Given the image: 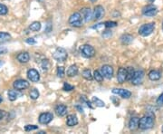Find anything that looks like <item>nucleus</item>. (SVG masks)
Here are the masks:
<instances>
[{
    "mask_svg": "<svg viewBox=\"0 0 163 134\" xmlns=\"http://www.w3.org/2000/svg\"><path fill=\"white\" fill-rule=\"evenodd\" d=\"M83 77L88 81H91L92 80V75H91V73L89 69H85L83 72Z\"/></svg>",
    "mask_w": 163,
    "mask_h": 134,
    "instance_id": "30",
    "label": "nucleus"
},
{
    "mask_svg": "<svg viewBox=\"0 0 163 134\" xmlns=\"http://www.w3.org/2000/svg\"><path fill=\"white\" fill-rule=\"evenodd\" d=\"M90 1H91V2H92V3H94V2H96V1H97V0H90Z\"/></svg>",
    "mask_w": 163,
    "mask_h": 134,
    "instance_id": "47",
    "label": "nucleus"
},
{
    "mask_svg": "<svg viewBox=\"0 0 163 134\" xmlns=\"http://www.w3.org/2000/svg\"><path fill=\"white\" fill-rule=\"evenodd\" d=\"M143 78H144V72L142 70H138V71H135L131 81L133 85H139L142 83Z\"/></svg>",
    "mask_w": 163,
    "mask_h": 134,
    "instance_id": "6",
    "label": "nucleus"
},
{
    "mask_svg": "<svg viewBox=\"0 0 163 134\" xmlns=\"http://www.w3.org/2000/svg\"><path fill=\"white\" fill-rule=\"evenodd\" d=\"M134 73H135V71H134L133 67H129V68L127 69V80L131 81L133 74H134Z\"/></svg>",
    "mask_w": 163,
    "mask_h": 134,
    "instance_id": "33",
    "label": "nucleus"
},
{
    "mask_svg": "<svg viewBox=\"0 0 163 134\" xmlns=\"http://www.w3.org/2000/svg\"><path fill=\"white\" fill-rule=\"evenodd\" d=\"M26 42L28 43V44H35L36 43V41L35 40V38H27L26 40Z\"/></svg>",
    "mask_w": 163,
    "mask_h": 134,
    "instance_id": "42",
    "label": "nucleus"
},
{
    "mask_svg": "<svg viewBox=\"0 0 163 134\" xmlns=\"http://www.w3.org/2000/svg\"><path fill=\"white\" fill-rule=\"evenodd\" d=\"M104 15V8L102 6H96L94 7V11L92 13V19L95 21L101 20Z\"/></svg>",
    "mask_w": 163,
    "mask_h": 134,
    "instance_id": "10",
    "label": "nucleus"
},
{
    "mask_svg": "<svg viewBox=\"0 0 163 134\" xmlns=\"http://www.w3.org/2000/svg\"><path fill=\"white\" fill-rule=\"evenodd\" d=\"M154 28H155V23H149L142 25L139 29V34L144 37L149 36L154 31Z\"/></svg>",
    "mask_w": 163,
    "mask_h": 134,
    "instance_id": "4",
    "label": "nucleus"
},
{
    "mask_svg": "<svg viewBox=\"0 0 163 134\" xmlns=\"http://www.w3.org/2000/svg\"><path fill=\"white\" fill-rule=\"evenodd\" d=\"M162 29H163V24H162Z\"/></svg>",
    "mask_w": 163,
    "mask_h": 134,
    "instance_id": "51",
    "label": "nucleus"
},
{
    "mask_svg": "<svg viewBox=\"0 0 163 134\" xmlns=\"http://www.w3.org/2000/svg\"><path fill=\"white\" fill-rule=\"evenodd\" d=\"M7 113H6L5 110H0V121L4 120V119L7 117Z\"/></svg>",
    "mask_w": 163,
    "mask_h": 134,
    "instance_id": "41",
    "label": "nucleus"
},
{
    "mask_svg": "<svg viewBox=\"0 0 163 134\" xmlns=\"http://www.w3.org/2000/svg\"><path fill=\"white\" fill-rule=\"evenodd\" d=\"M120 39L122 44H130L133 41V36L129 34H125V35H122Z\"/></svg>",
    "mask_w": 163,
    "mask_h": 134,
    "instance_id": "23",
    "label": "nucleus"
},
{
    "mask_svg": "<svg viewBox=\"0 0 163 134\" xmlns=\"http://www.w3.org/2000/svg\"><path fill=\"white\" fill-rule=\"evenodd\" d=\"M94 78L98 82H102L103 81V75L99 71H94Z\"/></svg>",
    "mask_w": 163,
    "mask_h": 134,
    "instance_id": "28",
    "label": "nucleus"
},
{
    "mask_svg": "<svg viewBox=\"0 0 163 134\" xmlns=\"http://www.w3.org/2000/svg\"><path fill=\"white\" fill-rule=\"evenodd\" d=\"M157 105L158 106H163V93L159 95V97L157 99V102H156Z\"/></svg>",
    "mask_w": 163,
    "mask_h": 134,
    "instance_id": "38",
    "label": "nucleus"
},
{
    "mask_svg": "<svg viewBox=\"0 0 163 134\" xmlns=\"http://www.w3.org/2000/svg\"><path fill=\"white\" fill-rule=\"evenodd\" d=\"M66 74L67 76L69 77H74V76H76L78 74V67L75 65V64H73L71 65L68 68L67 72H66Z\"/></svg>",
    "mask_w": 163,
    "mask_h": 134,
    "instance_id": "20",
    "label": "nucleus"
},
{
    "mask_svg": "<svg viewBox=\"0 0 163 134\" xmlns=\"http://www.w3.org/2000/svg\"><path fill=\"white\" fill-rule=\"evenodd\" d=\"M39 133H40V134H44V133H45V132H44V131H40Z\"/></svg>",
    "mask_w": 163,
    "mask_h": 134,
    "instance_id": "48",
    "label": "nucleus"
},
{
    "mask_svg": "<svg viewBox=\"0 0 163 134\" xmlns=\"http://www.w3.org/2000/svg\"><path fill=\"white\" fill-rule=\"evenodd\" d=\"M81 54L85 58H91L95 55V49L94 46H90V44H83L80 48Z\"/></svg>",
    "mask_w": 163,
    "mask_h": 134,
    "instance_id": "2",
    "label": "nucleus"
},
{
    "mask_svg": "<svg viewBox=\"0 0 163 134\" xmlns=\"http://www.w3.org/2000/svg\"><path fill=\"white\" fill-rule=\"evenodd\" d=\"M82 15L86 23H88V22H90L92 19V12L91 11L90 8H83L82 10Z\"/></svg>",
    "mask_w": 163,
    "mask_h": 134,
    "instance_id": "19",
    "label": "nucleus"
},
{
    "mask_svg": "<svg viewBox=\"0 0 163 134\" xmlns=\"http://www.w3.org/2000/svg\"><path fill=\"white\" fill-rule=\"evenodd\" d=\"M66 124L67 126L69 127H74L75 125L78 124V119L75 115L74 114H70L67 116V119H66Z\"/></svg>",
    "mask_w": 163,
    "mask_h": 134,
    "instance_id": "17",
    "label": "nucleus"
},
{
    "mask_svg": "<svg viewBox=\"0 0 163 134\" xmlns=\"http://www.w3.org/2000/svg\"><path fill=\"white\" fill-rule=\"evenodd\" d=\"M55 113L60 116V117H63V116H65L66 113H67V106L64 105V104H59L55 107Z\"/></svg>",
    "mask_w": 163,
    "mask_h": 134,
    "instance_id": "15",
    "label": "nucleus"
},
{
    "mask_svg": "<svg viewBox=\"0 0 163 134\" xmlns=\"http://www.w3.org/2000/svg\"><path fill=\"white\" fill-rule=\"evenodd\" d=\"M112 94H118L123 99H129L131 96V93L129 90L126 89H120V88H114L111 90Z\"/></svg>",
    "mask_w": 163,
    "mask_h": 134,
    "instance_id": "7",
    "label": "nucleus"
},
{
    "mask_svg": "<svg viewBox=\"0 0 163 134\" xmlns=\"http://www.w3.org/2000/svg\"><path fill=\"white\" fill-rule=\"evenodd\" d=\"M102 74L103 75L104 78H106L108 80L111 79L113 76V68L111 65H108V64L103 65L102 67Z\"/></svg>",
    "mask_w": 163,
    "mask_h": 134,
    "instance_id": "11",
    "label": "nucleus"
},
{
    "mask_svg": "<svg viewBox=\"0 0 163 134\" xmlns=\"http://www.w3.org/2000/svg\"><path fill=\"white\" fill-rule=\"evenodd\" d=\"M162 132H163V126H162Z\"/></svg>",
    "mask_w": 163,
    "mask_h": 134,
    "instance_id": "50",
    "label": "nucleus"
},
{
    "mask_svg": "<svg viewBox=\"0 0 163 134\" xmlns=\"http://www.w3.org/2000/svg\"><path fill=\"white\" fill-rule=\"evenodd\" d=\"M41 68L43 71H47L50 68V62L48 59H44L41 62Z\"/></svg>",
    "mask_w": 163,
    "mask_h": 134,
    "instance_id": "26",
    "label": "nucleus"
},
{
    "mask_svg": "<svg viewBox=\"0 0 163 134\" xmlns=\"http://www.w3.org/2000/svg\"><path fill=\"white\" fill-rule=\"evenodd\" d=\"M3 102V98H2V96L1 95H0V103H1Z\"/></svg>",
    "mask_w": 163,
    "mask_h": 134,
    "instance_id": "45",
    "label": "nucleus"
},
{
    "mask_svg": "<svg viewBox=\"0 0 163 134\" xmlns=\"http://www.w3.org/2000/svg\"><path fill=\"white\" fill-rule=\"evenodd\" d=\"M17 60L19 63H27L29 60H30V55L27 52H23V53H20L18 55H17Z\"/></svg>",
    "mask_w": 163,
    "mask_h": 134,
    "instance_id": "18",
    "label": "nucleus"
},
{
    "mask_svg": "<svg viewBox=\"0 0 163 134\" xmlns=\"http://www.w3.org/2000/svg\"><path fill=\"white\" fill-rule=\"evenodd\" d=\"M111 35H112V33H111V31H104V32L103 33V37L105 38V39L110 38Z\"/></svg>",
    "mask_w": 163,
    "mask_h": 134,
    "instance_id": "40",
    "label": "nucleus"
},
{
    "mask_svg": "<svg viewBox=\"0 0 163 134\" xmlns=\"http://www.w3.org/2000/svg\"><path fill=\"white\" fill-rule=\"evenodd\" d=\"M41 23L40 22H37V21H35V22H33V23L29 26V29L31 30V31H34V32H37V31H39L40 29H41Z\"/></svg>",
    "mask_w": 163,
    "mask_h": 134,
    "instance_id": "25",
    "label": "nucleus"
},
{
    "mask_svg": "<svg viewBox=\"0 0 163 134\" xmlns=\"http://www.w3.org/2000/svg\"><path fill=\"white\" fill-rule=\"evenodd\" d=\"M7 12H8V8L5 5L0 3V15H5L7 14Z\"/></svg>",
    "mask_w": 163,
    "mask_h": 134,
    "instance_id": "34",
    "label": "nucleus"
},
{
    "mask_svg": "<svg viewBox=\"0 0 163 134\" xmlns=\"http://www.w3.org/2000/svg\"><path fill=\"white\" fill-rule=\"evenodd\" d=\"M37 129H38V126H36V125H27L25 127V130L26 131H31V130H37Z\"/></svg>",
    "mask_w": 163,
    "mask_h": 134,
    "instance_id": "36",
    "label": "nucleus"
},
{
    "mask_svg": "<svg viewBox=\"0 0 163 134\" xmlns=\"http://www.w3.org/2000/svg\"><path fill=\"white\" fill-rule=\"evenodd\" d=\"M139 119L138 117H131L129 122V128L131 130H135L139 128Z\"/></svg>",
    "mask_w": 163,
    "mask_h": 134,
    "instance_id": "21",
    "label": "nucleus"
},
{
    "mask_svg": "<svg viewBox=\"0 0 163 134\" xmlns=\"http://www.w3.org/2000/svg\"><path fill=\"white\" fill-rule=\"evenodd\" d=\"M154 1H155V0H150V3H152V2H154Z\"/></svg>",
    "mask_w": 163,
    "mask_h": 134,
    "instance_id": "49",
    "label": "nucleus"
},
{
    "mask_svg": "<svg viewBox=\"0 0 163 134\" xmlns=\"http://www.w3.org/2000/svg\"><path fill=\"white\" fill-rule=\"evenodd\" d=\"M53 57L57 62H64V61H66V59L68 57V54H67V51L64 48L58 47L55 51V53L53 54Z\"/></svg>",
    "mask_w": 163,
    "mask_h": 134,
    "instance_id": "5",
    "label": "nucleus"
},
{
    "mask_svg": "<svg viewBox=\"0 0 163 134\" xmlns=\"http://www.w3.org/2000/svg\"><path fill=\"white\" fill-rule=\"evenodd\" d=\"M148 76H149L150 80H151V81H158L160 79L161 74L157 70H152L148 74Z\"/></svg>",
    "mask_w": 163,
    "mask_h": 134,
    "instance_id": "22",
    "label": "nucleus"
},
{
    "mask_svg": "<svg viewBox=\"0 0 163 134\" xmlns=\"http://www.w3.org/2000/svg\"><path fill=\"white\" fill-rule=\"evenodd\" d=\"M39 95H40V94H39V92H38V90L37 89H33V90L30 92V94H29V96H30V98L31 99H33V100H36V99H38V97H39Z\"/></svg>",
    "mask_w": 163,
    "mask_h": 134,
    "instance_id": "29",
    "label": "nucleus"
},
{
    "mask_svg": "<svg viewBox=\"0 0 163 134\" xmlns=\"http://www.w3.org/2000/svg\"><path fill=\"white\" fill-rule=\"evenodd\" d=\"M81 100H82V102H84L86 104H87V106L89 107V108H91V109H92V106H91V102H90V101H88L87 100V98L85 97V96H81Z\"/></svg>",
    "mask_w": 163,
    "mask_h": 134,
    "instance_id": "37",
    "label": "nucleus"
},
{
    "mask_svg": "<svg viewBox=\"0 0 163 134\" xmlns=\"http://www.w3.org/2000/svg\"><path fill=\"white\" fill-rule=\"evenodd\" d=\"M82 15L80 13L76 12L74 13L71 16H70L69 20H68V23L71 25L72 27H81L83 26V20H82Z\"/></svg>",
    "mask_w": 163,
    "mask_h": 134,
    "instance_id": "3",
    "label": "nucleus"
},
{
    "mask_svg": "<svg viewBox=\"0 0 163 134\" xmlns=\"http://www.w3.org/2000/svg\"><path fill=\"white\" fill-rule=\"evenodd\" d=\"M75 107H76V109H77V110H78L80 111V113H83V108H82V107H81L80 105H76Z\"/></svg>",
    "mask_w": 163,
    "mask_h": 134,
    "instance_id": "44",
    "label": "nucleus"
},
{
    "mask_svg": "<svg viewBox=\"0 0 163 134\" xmlns=\"http://www.w3.org/2000/svg\"><path fill=\"white\" fill-rule=\"evenodd\" d=\"M103 27H105V25L103 23H100V24H97L96 26H94L91 28L92 29H96V30H101L103 29Z\"/></svg>",
    "mask_w": 163,
    "mask_h": 134,
    "instance_id": "39",
    "label": "nucleus"
},
{
    "mask_svg": "<svg viewBox=\"0 0 163 134\" xmlns=\"http://www.w3.org/2000/svg\"><path fill=\"white\" fill-rule=\"evenodd\" d=\"M74 89V85H71V84H69L68 82H64L63 83V90L65 91V92H71L73 91Z\"/></svg>",
    "mask_w": 163,
    "mask_h": 134,
    "instance_id": "31",
    "label": "nucleus"
},
{
    "mask_svg": "<svg viewBox=\"0 0 163 134\" xmlns=\"http://www.w3.org/2000/svg\"><path fill=\"white\" fill-rule=\"evenodd\" d=\"M27 77L31 82H36L40 80L39 73L35 69H33V68H31L27 71Z\"/></svg>",
    "mask_w": 163,
    "mask_h": 134,
    "instance_id": "13",
    "label": "nucleus"
},
{
    "mask_svg": "<svg viewBox=\"0 0 163 134\" xmlns=\"http://www.w3.org/2000/svg\"><path fill=\"white\" fill-rule=\"evenodd\" d=\"M7 95H8V100L11 101V102H14L16 99H18L22 95V94L20 93V91H18V90H16V89H15V90L8 91Z\"/></svg>",
    "mask_w": 163,
    "mask_h": 134,
    "instance_id": "16",
    "label": "nucleus"
},
{
    "mask_svg": "<svg viewBox=\"0 0 163 134\" xmlns=\"http://www.w3.org/2000/svg\"><path fill=\"white\" fill-rule=\"evenodd\" d=\"M65 71H64V67L63 66H58L57 67V76L59 78H63L64 76Z\"/></svg>",
    "mask_w": 163,
    "mask_h": 134,
    "instance_id": "32",
    "label": "nucleus"
},
{
    "mask_svg": "<svg viewBox=\"0 0 163 134\" xmlns=\"http://www.w3.org/2000/svg\"><path fill=\"white\" fill-rule=\"evenodd\" d=\"M154 119L155 114L151 110H147L145 116L139 119V128L142 130H149L154 126Z\"/></svg>",
    "mask_w": 163,
    "mask_h": 134,
    "instance_id": "1",
    "label": "nucleus"
},
{
    "mask_svg": "<svg viewBox=\"0 0 163 134\" xmlns=\"http://www.w3.org/2000/svg\"><path fill=\"white\" fill-rule=\"evenodd\" d=\"M4 64V62H2V61H0V67H1L2 65Z\"/></svg>",
    "mask_w": 163,
    "mask_h": 134,
    "instance_id": "46",
    "label": "nucleus"
},
{
    "mask_svg": "<svg viewBox=\"0 0 163 134\" xmlns=\"http://www.w3.org/2000/svg\"><path fill=\"white\" fill-rule=\"evenodd\" d=\"M7 53V49L4 46H0V55L1 54H5Z\"/></svg>",
    "mask_w": 163,
    "mask_h": 134,
    "instance_id": "43",
    "label": "nucleus"
},
{
    "mask_svg": "<svg viewBox=\"0 0 163 134\" xmlns=\"http://www.w3.org/2000/svg\"><path fill=\"white\" fill-rule=\"evenodd\" d=\"M91 102L94 103V104H95L97 107H104V106H105L104 102H103L102 100H100V99L97 98V97H92Z\"/></svg>",
    "mask_w": 163,
    "mask_h": 134,
    "instance_id": "27",
    "label": "nucleus"
},
{
    "mask_svg": "<svg viewBox=\"0 0 163 134\" xmlns=\"http://www.w3.org/2000/svg\"><path fill=\"white\" fill-rule=\"evenodd\" d=\"M53 119H54L53 113H44L40 114V116L38 118V121H39V123H41V124H48L52 121Z\"/></svg>",
    "mask_w": 163,
    "mask_h": 134,
    "instance_id": "8",
    "label": "nucleus"
},
{
    "mask_svg": "<svg viewBox=\"0 0 163 134\" xmlns=\"http://www.w3.org/2000/svg\"><path fill=\"white\" fill-rule=\"evenodd\" d=\"M127 80V69L121 67L117 73V81L119 83H123Z\"/></svg>",
    "mask_w": 163,
    "mask_h": 134,
    "instance_id": "14",
    "label": "nucleus"
},
{
    "mask_svg": "<svg viewBox=\"0 0 163 134\" xmlns=\"http://www.w3.org/2000/svg\"><path fill=\"white\" fill-rule=\"evenodd\" d=\"M104 25H105V27H107V28H112V27H117L118 24L114 21H107L104 23Z\"/></svg>",
    "mask_w": 163,
    "mask_h": 134,
    "instance_id": "35",
    "label": "nucleus"
},
{
    "mask_svg": "<svg viewBox=\"0 0 163 134\" xmlns=\"http://www.w3.org/2000/svg\"><path fill=\"white\" fill-rule=\"evenodd\" d=\"M14 88L16 89L18 91H23V90H26L29 87V82L26 80H16L14 82V84H13Z\"/></svg>",
    "mask_w": 163,
    "mask_h": 134,
    "instance_id": "9",
    "label": "nucleus"
},
{
    "mask_svg": "<svg viewBox=\"0 0 163 134\" xmlns=\"http://www.w3.org/2000/svg\"><path fill=\"white\" fill-rule=\"evenodd\" d=\"M11 35L7 32H0V43H6L9 41Z\"/></svg>",
    "mask_w": 163,
    "mask_h": 134,
    "instance_id": "24",
    "label": "nucleus"
},
{
    "mask_svg": "<svg viewBox=\"0 0 163 134\" xmlns=\"http://www.w3.org/2000/svg\"><path fill=\"white\" fill-rule=\"evenodd\" d=\"M157 13H158V10L153 5H148L144 7L142 9V14L145 16H154L157 15Z\"/></svg>",
    "mask_w": 163,
    "mask_h": 134,
    "instance_id": "12",
    "label": "nucleus"
}]
</instances>
